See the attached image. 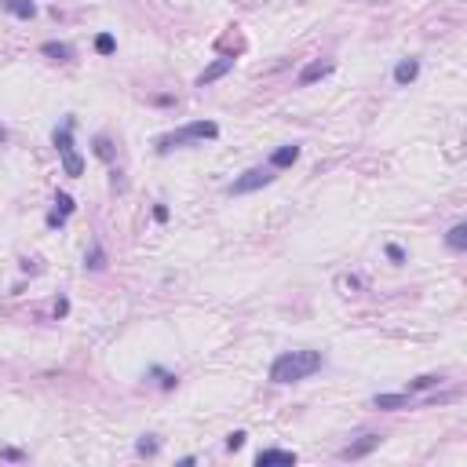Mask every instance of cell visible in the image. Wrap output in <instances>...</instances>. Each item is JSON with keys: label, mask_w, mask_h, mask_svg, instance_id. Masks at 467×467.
<instances>
[{"label": "cell", "mask_w": 467, "mask_h": 467, "mask_svg": "<svg viewBox=\"0 0 467 467\" xmlns=\"http://www.w3.org/2000/svg\"><path fill=\"white\" fill-rule=\"evenodd\" d=\"M322 365H325V358L318 351H289L270 365V380L274 384H299L307 376H314Z\"/></svg>", "instance_id": "1"}, {"label": "cell", "mask_w": 467, "mask_h": 467, "mask_svg": "<svg viewBox=\"0 0 467 467\" xmlns=\"http://www.w3.org/2000/svg\"><path fill=\"white\" fill-rule=\"evenodd\" d=\"M220 135V124L215 120H194V124H183V128L168 132L158 139V153H172L175 146H190V143H205Z\"/></svg>", "instance_id": "2"}, {"label": "cell", "mask_w": 467, "mask_h": 467, "mask_svg": "<svg viewBox=\"0 0 467 467\" xmlns=\"http://www.w3.org/2000/svg\"><path fill=\"white\" fill-rule=\"evenodd\" d=\"M55 150H58V158H62V172L66 175H81L84 172V161H81V153L73 146V120H62V128H55Z\"/></svg>", "instance_id": "3"}, {"label": "cell", "mask_w": 467, "mask_h": 467, "mask_svg": "<svg viewBox=\"0 0 467 467\" xmlns=\"http://www.w3.org/2000/svg\"><path fill=\"white\" fill-rule=\"evenodd\" d=\"M270 183H274V168H248L245 175H237L227 186V194H252V190H263Z\"/></svg>", "instance_id": "4"}, {"label": "cell", "mask_w": 467, "mask_h": 467, "mask_svg": "<svg viewBox=\"0 0 467 467\" xmlns=\"http://www.w3.org/2000/svg\"><path fill=\"white\" fill-rule=\"evenodd\" d=\"M230 70H234V55H223V58H215V62H212V66H208V70H205V73L197 77V84L205 88V84H212V81H220V77H227Z\"/></svg>", "instance_id": "5"}, {"label": "cell", "mask_w": 467, "mask_h": 467, "mask_svg": "<svg viewBox=\"0 0 467 467\" xmlns=\"http://www.w3.org/2000/svg\"><path fill=\"white\" fill-rule=\"evenodd\" d=\"M376 446H380V434H361V442H354V446L344 449V460H361V456H369Z\"/></svg>", "instance_id": "6"}, {"label": "cell", "mask_w": 467, "mask_h": 467, "mask_svg": "<svg viewBox=\"0 0 467 467\" xmlns=\"http://www.w3.org/2000/svg\"><path fill=\"white\" fill-rule=\"evenodd\" d=\"M70 212H73V197L70 194H58L55 197V212L48 215V227H62V223L70 220Z\"/></svg>", "instance_id": "7"}, {"label": "cell", "mask_w": 467, "mask_h": 467, "mask_svg": "<svg viewBox=\"0 0 467 467\" xmlns=\"http://www.w3.org/2000/svg\"><path fill=\"white\" fill-rule=\"evenodd\" d=\"M0 8H4L8 15H15V19H34L37 15L34 0H0Z\"/></svg>", "instance_id": "8"}, {"label": "cell", "mask_w": 467, "mask_h": 467, "mask_svg": "<svg viewBox=\"0 0 467 467\" xmlns=\"http://www.w3.org/2000/svg\"><path fill=\"white\" fill-rule=\"evenodd\" d=\"M416 77H420V62L416 58H401L398 66H394V81L398 84H413Z\"/></svg>", "instance_id": "9"}, {"label": "cell", "mask_w": 467, "mask_h": 467, "mask_svg": "<svg viewBox=\"0 0 467 467\" xmlns=\"http://www.w3.org/2000/svg\"><path fill=\"white\" fill-rule=\"evenodd\" d=\"M329 70H332V62H310V66L299 70V84H303V88H307V84H314V81L329 77Z\"/></svg>", "instance_id": "10"}, {"label": "cell", "mask_w": 467, "mask_h": 467, "mask_svg": "<svg viewBox=\"0 0 467 467\" xmlns=\"http://www.w3.org/2000/svg\"><path fill=\"white\" fill-rule=\"evenodd\" d=\"M256 463L260 467H267V463H296V453H289V449H263L256 456Z\"/></svg>", "instance_id": "11"}, {"label": "cell", "mask_w": 467, "mask_h": 467, "mask_svg": "<svg viewBox=\"0 0 467 467\" xmlns=\"http://www.w3.org/2000/svg\"><path fill=\"white\" fill-rule=\"evenodd\" d=\"M296 158H299V146H282L270 153V168H289V165H296Z\"/></svg>", "instance_id": "12"}, {"label": "cell", "mask_w": 467, "mask_h": 467, "mask_svg": "<svg viewBox=\"0 0 467 467\" xmlns=\"http://www.w3.org/2000/svg\"><path fill=\"white\" fill-rule=\"evenodd\" d=\"M41 51H44L48 58H55V62H70V58H73V48H70V44H58V41H48Z\"/></svg>", "instance_id": "13"}, {"label": "cell", "mask_w": 467, "mask_h": 467, "mask_svg": "<svg viewBox=\"0 0 467 467\" xmlns=\"http://www.w3.org/2000/svg\"><path fill=\"white\" fill-rule=\"evenodd\" d=\"M446 245L453 248V252H463V248H467V227H463V223H456V227L446 234Z\"/></svg>", "instance_id": "14"}, {"label": "cell", "mask_w": 467, "mask_h": 467, "mask_svg": "<svg viewBox=\"0 0 467 467\" xmlns=\"http://www.w3.org/2000/svg\"><path fill=\"white\" fill-rule=\"evenodd\" d=\"M372 406H376V409H401V406H406V394H376V398H372Z\"/></svg>", "instance_id": "15"}, {"label": "cell", "mask_w": 467, "mask_h": 467, "mask_svg": "<svg viewBox=\"0 0 467 467\" xmlns=\"http://www.w3.org/2000/svg\"><path fill=\"white\" fill-rule=\"evenodd\" d=\"M84 267H88V270H103V267H106V252H103V245H91V252L84 256Z\"/></svg>", "instance_id": "16"}, {"label": "cell", "mask_w": 467, "mask_h": 467, "mask_svg": "<svg viewBox=\"0 0 467 467\" xmlns=\"http://www.w3.org/2000/svg\"><path fill=\"white\" fill-rule=\"evenodd\" d=\"M91 146H96V153H99L103 161H113V146H110L106 135H96V143H91Z\"/></svg>", "instance_id": "17"}, {"label": "cell", "mask_w": 467, "mask_h": 467, "mask_svg": "<svg viewBox=\"0 0 467 467\" xmlns=\"http://www.w3.org/2000/svg\"><path fill=\"white\" fill-rule=\"evenodd\" d=\"M113 48H117V44H113L110 34H99V37H96V51H99V55H113Z\"/></svg>", "instance_id": "18"}, {"label": "cell", "mask_w": 467, "mask_h": 467, "mask_svg": "<svg viewBox=\"0 0 467 467\" xmlns=\"http://www.w3.org/2000/svg\"><path fill=\"white\" fill-rule=\"evenodd\" d=\"M438 380H442V376H416V380L409 384V394H413V391H427V387H434Z\"/></svg>", "instance_id": "19"}, {"label": "cell", "mask_w": 467, "mask_h": 467, "mask_svg": "<svg viewBox=\"0 0 467 467\" xmlns=\"http://www.w3.org/2000/svg\"><path fill=\"white\" fill-rule=\"evenodd\" d=\"M139 453H143V456H153V453H158V442L146 434V438H139Z\"/></svg>", "instance_id": "20"}, {"label": "cell", "mask_w": 467, "mask_h": 467, "mask_svg": "<svg viewBox=\"0 0 467 467\" xmlns=\"http://www.w3.org/2000/svg\"><path fill=\"white\" fill-rule=\"evenodd\" d=\"M358 285H361L358 277H339V289H344L347 296H351V292H358Z\"/></svg>", "instance_id": "21"}, {"label": "cell", "mask_w": 467, "mask_h": 467, "mask_svg": "<svg viewBox=\"0 0 467 467\" xmlns=\"http://www.w3.org/2000/svg\"><path fill=\"white\" fill-rule=\"evenodd\" d=\"M241 446H245V431H234L227 438V449H241Z\"/></svg>", "instance_id": "22"}, {"label": "cell", "mask_w": 467, "mask_h": 467, "mask_svg": "<svg viewBox=\"0 0 467 467\" xmlns=\"http://www.w3.org/2000/svg\"><path fill=\"white\" fill-rule=\"evenodd\" d=\"M387 256H391V263H406V252L398 245H387Z\"/></svg>", "instance_id": "23"}, {"label": "cell", "mask_w": 467, "mask_h": 467, "mask_svg": "<svg viewBox=\"0 0 467 467\" xmlns=\"http://www.w3.org/2000/svg\"><path fill=\"white\" fill-rule=\"evenodd\" d=\"M153 220L165 223V220H168V208H165V205H158V208H153Z\"/></svg>", "instance_id": "24"}]
</instances>
